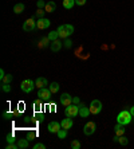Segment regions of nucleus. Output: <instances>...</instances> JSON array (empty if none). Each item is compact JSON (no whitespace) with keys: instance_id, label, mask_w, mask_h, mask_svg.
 <instances>
[{"instance_id":"nucleus-5","label":"nucleus","mask_w":134,"mask_h":149,"mask_svg":"<svg viewBox=\"0 0 134 149\" xmlns=\"http://www.w3.org/2000/svg\"><path fill=\"white\" fill-rule=\"evenodd\" d=\"M90 111H91V114H99L101 110H102V102L99 100H93L91 101V104H90Z\"/></svg>"},{"instance_id":"nucleus-8","label":"nucleus","mask_w":134,"mask_h":149,"mask_svg":"<svg viewBox=\"0 0 134 149\" xmlns=\"http://www.w3.org/2000/svg\"><path fill=\"white\" fill-rule=\"evenodd\" d=\"M36 24H38L39 30H47V28L51 26V20L47 19V17H40V19L36 20Z\"/></svg>"},{"instance_id":"nucleus-30","label":"nucleus","mask_w":134,"mask_h":149,"mask_svg":"<svg viewBox=\"0 0 134 149\" xmlns=\"http://www.w3.org/2000/svg\"><path fill=\"white\" fill-rule=\"evenodd\" d=\"M36 7H38V10H44L46 8V1L44 0H38V1H36Z\"/></svg>"},{"instance_id":"nucleus-16","label":"nucleus","mask_w":134,"mask_h":149,"mask_svg":"<svg viewBox=\"0 0 134 149\" xmlns=\"http://www.w3.org/2000/svg\"><path fill=\"white\" fill-rule=\"evenodd\" d=\"M55 10H56V4L54 0H50V1L46 3V8H44L46 12H50V14H51V12H54Z\"/></svg>"},{"instance_id":"nucleus-36","label":"nucleus","mask_w":134,"mask_h":149,"mask_svg":"<svg viewBox=\"0 0 134 149\" xmlns=\"http://www.w3.org/2000/svg\"><path fill=\"white\" fill-rule=\"evenodd\" d=\"M35 137H36V133H35V132H30V133L27 134V137H26V139H27L28 141H32Z\"/></svg>"},{"instance_id":"nucleus-25","label":"nucleus","mask_w":134,"mask_h":149,"mask_svg":"<svg viewBox=\"0 0 134 149\" xmlns=\"http://www.w3.org/2000/svg\"><path fill=\"white\" fill-rule=\"evenodd\" d=\"M34 109H35V111H40V109H42V101H40V98H38V100L34 102Z\"/></svg>"},{"instance_id":"nucleus-26","label":"nucleus","mask_w":134,"mask_h":149,"mask_svg":"<svg viewBox=\"0 0 134 149\" xmlns=\"http://www.w3.org/2000/svg\"><path fill=\"white\" fill-rule=\"evenodd\" d=\"M70 146H71L72 149H81V142H79V140H72L71 144H70Z\"/></svg>"},{"instance_id":"nucleus-40","label":"nucleus","mask_w":134,"mask_h":149,"mask_svg":"<svg viewBox=\"0 0 134 149\" xmlns=\"http://www.w3.org/2000/svg\"><path fill=\"white\" fill-rule=\"evenodd\" d=\"M4 77H6V73H4V70L1 69V70H0V79H3Z\"/></svg>"},{"instance_id":"nucleus-32","label":"nucleus","mask_w":134,"mask_h":149,"mask_svg":"<svg viewBox=\"0 0 134 149\" xmlns=\"http://www.w3.org/2000/svg\"><path fill=\"white\" fill-rule=\"evenodd\" d=\"M1 82L3 83H11L12 82V75H11V74H6V77L1 79Z\"/></svg>"},{"instance_id":"nucleus-31","label":"nucleus","mask_w":134,"mask_h":149,"mask_svg":"<svg viewBox=\"0 0 134 149\" xmlns=\"http://www.w3.org/2000/svg\"><path fill=\"white\" fill-rule=\"evenodd\" d=\"M6 140H7V142L8 144H12V142H16L17 140L15 139V136L11 133V134H7V137H6Z\"/></svg>"},{"instance_id":"nucleus-38","label":"nucleus","mask_w":134,"mask_h":149,"mask_svg":"<svg viewBox=\"0 0 134 149\" xmlns=\"http://www.w3.org/2000/svg\"><path fill=\"white\" fill-rule=\"evenodd\" d=\"M87 0H75V4L76 6H85Z\"/></svg>"},{"instance_id":"nucleus-34","label":"nucleus","mask_w":134,"mask_h":149,"mask_svg":"<svg viewBox=\"0 0 134 149\" xmlns=\"http://www.w3.org/2000/svg\"><path fill=\"white\" fill-rule=\"evenodd\" d=\"M63 46H65L66 49H70V47L72 46V42L70 40L69 38H66V39H65V42H63Z\"/></svg>"},{"instance_id":"nucleus-28","label":"nucleus","mask_w":134,"mask_h":149,"mask_svg":"<svg viewBox=\"0 0 134 149\" xmlns=\"http://www.w3.org/2000/svg\"><path fill=\"white\" fill-rule=\"evenodd\" d=\"M35 120H36V121L43 122V121H44V114H43V113H39V111H36V113H35Z\"/></svg>"},{"instance_id":"nucleus-19","label":"nucleus","mask_w":134,"mask_h":149,"mask_svg":"<svg viewBox=\"0 0 134 149\" xmlns=\"http://www.w3.org/2000/svg\"><path fill=\"white\" fill-rule=\"evenodd\" d=\"M50 45H51V40L48 39V36L40 38V40H39V47H42V49H44V47H48Z\"/></svg>"},{"instance_id":"nucleus-37","label":"nucleus","mask_w":134,"mask_h":149,"mask_svg":"<svg viewBox=\"0 0 134 149\" xmlns=\"http://www.w3.org/2000/svg\"><path fill=\"white\" fill-rule=\"evenodd\" d=\"M34 149H46V145L44 144H42V142H38V144H35L34 145Z\"/></svg>"},{"instance_id":"nucleus-6","label":"nucleus","mask_w":134,"mask_h":149,"mask_svg":"<svg viewBox=\"0 0 134 149\" xmlns=\"http://www.w3.org/2000/svg\"><path fill=\"white\" fill-rule=\"evenodd\" d=\"M95 129H97L95 122L89 121V122H86V124H85V126H83V133H85L86 136H91V134H94Z\"/></svg>"},{"instance_id":"nucleus-33","label":"nucleus","mask_w":134,"mask_h":149,"mask_svg":"<svg viewBox=\"0 0 134 149\" xmlns=\"http://www.w3.org/2000/svg\"><path fill=\"white\" fill-rule=\"evenodd\" d=\"M44 12H46L44 10H38V11H36V14L34 15V19H35V17H38V19H40V17H43V15H44Z\"/></svg>"},{"instance_id":"nucleus-3","label":"nucleus","mask_w":134,"mask_h":149,"mask_svg":"<svg viewBox=\"0 0 134 149\" xmlns=\"http://www.w3.org/2000/svg\"><path fill=\"white\" fill-rule=\"evenodd\" d=\"M35 87H36V85H35V81H32V79H24L20 83V89L24 93H31Z\"/></svg>"},{"instance_id":"nucleus-42","label":"nucleus","mask_w":134,"mask_h":149,"mask_svg":"<svg viewBox=\"0 0 134 149\" xmlns=\"http://www.w3.org/2000/svg\"><path fill=\"white\" fill-rule=\"evenodd\" d=\"M130 113H131V116L134 117V106H131V108H130Z\"/></svg>"},{"instance_id":"nucleus-29","label":"nucleus","mask_w":134,"mask_h":149,"mask_svg":"<svg viewBox=\"0 0 134 149\" xmlns=\"http://www.w3.org/2000/svg\"><path fill=\"white\" fill-rule=\"evenodd\" d=\"M1 90H3L4 93H10V91H11L10 83H3V82H1Z\"/></svg>"},{"instance_id":"nucleus-18","label":"nucleus","mask_w":134,"mask_h":149,"mask_svg":"<svg viewBox=\"0 0 134 149\" xmlns=\"http://www.w3.org/2000/svg\"><path fill=\"white\" fill-rule=\"evenodd\" d=\"M17 146H19V149H27L28 146H30V141H28L27 139H20L16 141Z\"/></svg>"},{"instance_id":"nucleus-39","label":"nucleus","mask_w":134,"mask_h":149,"mask_svg":"<svg viewBox=\"0 0 134 149\" xmlns=\"http://www.w3.org/2000/svg\"><path fill=\"white\" fill-rule=\"evenodd\" d=\"M72 104H75V105L81 104V100H79V97H72Z\"/></svg>"},{"instance_id":"nucleus-2","label":"nucleus","mask_w":134,"mask_h":149,"mask_svg":"<svg viewBox=\"0 0 134 149\" xmlns=\"http://www.w3.org/2000/svg\"><path fill=\"white\" fill-rule=\"evenodd\" d=\"M65 114H66V117L74 118L75 116L79 114V106L78 105H75V104H71V105H69V106H66Z\"/></svg>"},{"instance_id":"nucleus-14","label":"nucleus","mask_w":134,"mask_h":149,"mask_svg":"<svg viewBox=\"0 0 134 149\" xmlns=\"http://www.w3.org/2000/svg\"><path fill=\"white\" fill-rule=\"evenodd\" d=\"M62 40L60 39H56V40H54V42H51V45H50V47H51V51L52 52H58L59 50L62 49Z\"/></svg>"},{"instance_id":"nucleus-1","label":"nucleus","mask_w":134,"mask_h":149,"mask_svg":"<svg viewBox=\"0 0 134 149\" xmlns=\"http://www.w3.org/2000/svg\"><path fill=\"white\" fill-rule=\"evenodd\" d=\"M131 120H133V116H131L130 110H122L117 116V122L122 125H129L131 122Z\"/></svg>"},{"instance_id":"nucleus-7","label":"nucleus","mask_w":134,"mask_h":149,"mask_svg":"<svg viewBox=\"0 0 134 149\" xmlns=\"http://www.w3.org/2000/svg\"><path fill=\"white\" fill-rule=\"evenodd\" d=\"M51 91H50V89L48 87H42V89H39L38 91V97L40 98V100H44V101H50V98H51Z\"/></svg>"},{"instance_id":"nucleus-17","label":"nucleus","mask_w":134,"mask_h":149,"mask_svg":"<svg viewBox=\"0 0 134 149\" xmlns=\"http://www.w3.org/2000/svg\"><path fill=\"white\" fill-rule=\"evenodd\" d=\"M35 85H36V87L38 89H42V87H46L48 86V81L46 79V78H36V81H35Z\"/></svg>"},{"instance_id":"nucleus-21","label":"nucleus","mask_w":134,"mask_h":149,"mask_svg":"<svg viewBox=\"0 0 134 149\" xmlns=\"http://www.w3.org/2000/svg\"><path fill=\"white\" fill-rule=\"evenodd\" d=\"M63 8L66 10H71L74 6H75V0H63Z\"/></svg>"},{"instance_id":"nucleus-41","label":"nucleus","mask_w":134,"mask_h":149,"mask_svg":"<svg viewBox=\"0 0 134 149\" xmlns=\"http://www.w3.org/2000/svg\"><path fill=\"white\" fill-rule=\"evenodd\" d=\"M55 110H56L55 105H51V106H50V111H51V113H55Z\"/></svg>"},{"instance_id":"nucleus-12","label":"nucleus","mask_w":134,"mask_h":149,"mask_svg":"<svg viewBox=\"0 0 134 149\" xmlns=\"http://www.w3.org/2000/svg\"><path fill=\"white\" fill-rule=\"evenodd\" d=\"M56 31L59 32V36H60V39H66L70 36V32H69V28H67V26L66 24H60L58 27V30Z\"/></svg>"},{"instance_id":"nucleus-35","label":"nucleus","mask_w":134,"mask_h":149,"mask_svg":"<svg viewBox=\"0 0 134 149\" xmlns=\"http://www.w3.org/2000/svg\"><path fill=\"white\" fill-rule=\"evenodd\" d=\"M14 116L15 114H12V113H10V111H4V113H3V118H4V120H11Z\"/></svg>"},{"instance_id":"nucleus-10","label":"nucleus","mask_w":134,"mask_h":149,"mask_svg":"<svg viewBox=\"0 0 134 149\" xmlns=\"http://www.w3.org/2000/svg\"><path fill=\"white\" fill-rule=\"evenodd\" d=\"M59 102L63 105V106H69L72 104V97L69 93H63L60 97H59Z\"/></svg>"},{"instance_id":"nucleus-27","label":"nucleus","mask_w":134,"mask_h":149,"mask_svg":"<svg viewBox=\"0 0 134 149\" xmlns=\"http://www.w3.org/2000/svg\"><path fill=\"white\" fill-rule=\"evenodd\" d=\"M118 142H119L121 145H124V146H126L127 144H129V140L125 137V134L124 136H119V139H118Z\"/></svg>"},{"instance_id":"nucleus-11","label":"nucleus","mask_w":134,"mask_h":149,"mask_svg":"<svg viewBox=\"0 0 134 149\" xmlns=\"http://www.w3.org/2000/svg\"><path fill=\"white\" fill-rule=\"evenodd\" d=\"M60 128H62V125L59 124V122H56V121H51L50 124L47 125L48 132H50V133H54V134H56V133L60 130Z\"/></svg>"},{"instance_id":"nucleus-15","label":"nucleus","mask_w":134,"mask_h":149,"mask_svg":"<svg viewBox=\"0 0 134 149\" xmlns=\"http://www.w3.org/2000/svg\"><path fill=\"white\" fill-rule=\"evenodd\" d=\"M60 125H62V129H66V130L71 129V128H72V125H74V122H72V118L67 117V118H65V120H62Z\"/></svg>"},{"instance_id":"nucleus-23","label":"nucleus","mask_w":134,"mask_h":149,"mask_svg":"<svg viewBox=\"0 0 134 149\" xmlns=\"http://www.w3.org/2000/svg\"><path fill=\"white\" fill-rule=\"evenodd\" d=\"M48 39L51 42H54V40H56V39H59L60 36H59V32L58 31H51V32H48Z\"/></svg>"},{"instance_id":"nucleus-20","label":"nucleus","mask_w":134,"mask_h":149,"mask_svg":"<svg viewBox=\"0 0 134 149\" xmlns=\"http://www.w3.org/2000/svg\"><path fill=\"white\" fill-rule=\"evenodd\" d=\"M24 8H26V6H24L23 3H17V4H15L14 6V12L19 15V14H22V12L24 11Z\"/></svg>"},{"instance_id":"nucleus-4","label":"nucleus","mask_w":134,"mask_h":149,"mask_svg":"<svg viewBox=\"0 0 134 149\" xmlns=\"http://www.w3.org/2000/svg\"><path fill=\"white\" fill-rule=\"evenodd\" d=\"M36 28H38V24H36V20H35L34 17L27 19V20L23 23V30L26 32H31V31H34V30H36Z\"/></svg>"},{"instance_id":"nucleus-22","label":"nucleus","mask_w":134,"mask_h":149,"mask_svg":"<svg viewBox=\"0 0 134 149\" xmlns=\"http://www.w3.org/2000/svg\"><path fill=\"white\" fill-rule=\"evenodd\" d=\"M48 89L52 94H56L59 91V83L58 82H51V85H48Z\"/></svg>"},{"instance_id":"nucleus-24","label":"nucleus","mask_w":134,"mask_h":149,"mask_svg":"<svg viewBox=\"0 0 134 149\" xmlns=\"http://www.w3.org/2000/svg\"><path fill=\"white\" fill-rule=\"evenodd\" d=\"M56 136H58V139H60V140L66 139V137H67V130H66V129H60V130L56 133Z\"/></svg>"},{"instance_id":"nucleus-13","label":"nucleus","mask_w":134,"mask_h":149,"mask_svg":"<svg viewBox=\"0 0 134 149\" xmlns=\"http://www.w3.org/2000/svg\"><path fill=\"white\" fill-rule=\"evenodd\" d=\"M114 132H115V136H124L126 133V125H122V124H118L115 125V128H114Z\"/></svg>"},{"instance_id":"nucleus-9","label":"nucleus","mask_w":134,"mask_h":149,"mask_svg":"<svg viewBox=\"0 0 134 149\" xmlns=\"http://www.w3.org/2000/svg\"><path fill=\"white\" fill-rule=\"evenodd\" d=\"M78 106H79V116H81L82 118H87L90 114H91V111H90V108H87V106L83 104V102H81Z\"/></svg>"}]
</instances>
